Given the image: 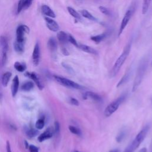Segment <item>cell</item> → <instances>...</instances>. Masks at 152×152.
Listing matches in <instances>:
<instances>
[{"label": "cell", "instance_id": "6da1fadb", "mask_svg": "<svg viewBox=\"0 0 152 152\" xmlns=\"http://www.w3.org/2000/svg\"><path fill=\"white\" fill-rule=\"evenodd\" d=\"M148 64V59L146 56L142 58L141 60L140 61L138 66L137 71L136 75L133 83V86L132 88V92L135 91L138 88V86L141 83L142 79L144 78V74L145 73V71L147 70Z\"/></svg>", "mask_w": 152, "mask_h": 152}, {"label": "cell", "instance_id": "7a4b0ae2", "mask_svg": "<svg viewBox=\"0 0 152 152\" xmlns=\"http://www.w3.org/2000/svg\"><path fill=\"white\" fill-rule=\"evenodd\" d=\"M131 44L130 43H128L127 45L125 47L121 55L119 56V58L117 59V60L115 62L114 65L110 72L111 77H115L119 71L121 66H122V65L124 64V63L125 62V61H126V58H128L129 54V52L131 50Z\"/></svg>", "mask_w": 152, "mask_h": 152}, {"label": "cell", "instance_id": "3957f363", "mask_svg": "<svg viewBox=\"0 0 152 152\" xmlns=\"http://www.w3.org/2000/svg\"><path fill=\"white\" fill-rule=\"evenodd\" d=\"M149 126L146 125L144 127L137 135L133 141L125 149L124 152H134V151L139 147L140 144L143 141L149 130Z\"/></svg>", "mask_w": 152, "mask_h": 152}, {"label": "cell", "instance_id": "277c9868", "mask_svg": "<svg viewBox=\"0 0 152 152\" xmlns=\"http://www.w3.org/2000/svg\"><path fill=\"white\" fill-rule=\"evenodd\" d=\"M126 97V94H123L121 96H119L117 99L112 102L111 103H110L104 109V115L106 117H109L110 115H112L115 111L118 110L119 108V106L120 104L124 102L125 99Z\"/></svg>", "mask_w": 152, "mask_h": 152}, {"label": "cell", "instance_id": "5b68a950", "mask_svg": "<svg viewBox=\"0 0 152 152\" xmlns=\"http://www.w3.org/2000/svg\"><path fill=\"white\" fill-rule=\"evenodd\" d=\"M53 77L55 80L60 84L68 87V88H74V89H79V90H83L84 89V87H83L82 86L78 84V83L70 80L69 79H67L66 78L60 77L58 75H53Z\"/></svg>", "mask_w": 152, "mask_h": 152}, {"label": "cell", "instance_id": "8992f818", "mask_svg": "<svg viewBox=\"0 0 152 152\" xmlns=\"http://www.w3.org/2000/svg\"><path fill=\"white\" fill-rule=\"evenodd\" d=\"M0 46L2 49V65H4L7 61L8 43L7 38L4 36H0Z\"/></svg>", "mask_w": 152, "mask_h": 152}, {"label": "cell", "instance_id": "52a82bcc", "mask_svg": "<svg viewBox=\"0 0 152 152\" xmlns=\"http://www.w3.org/2000/svg\"><path fill=\"white\" fill-rule=\"evenodd\" d=\"M30 31L28 27L26 25L21 24L18 26L16 30V40L18 42H25V33H28Z\"/></svg>", "mask_w": 152, "mask_h": 152}, {"label": "cell", "instance_id": "ba28073f", "mask_svg": "<svg viewBox=\"0 0 152 152\" xmlns=\"http://www.w3.org/2000/svg\"><path fill=\"white\" fill-rule=\"evenodd\" d=\"M133 10H134L133 8H131V9L128 10L126 11V12H125V15L123 17V19L121 23L119 29V33H118L119 36H120L122 33L123 31L124 30L125 28L126 27L128 22L129 21V20L132 17V15L133 14Z\"/></svg>", "mask_w": 152, "mask_h": 152}, {"label": "cell", "instance_id": "9c48e42d", "mask_svg": "<svg viewBox=\"0 0 152 152\" xmlns=\"http://www.w3.org/2000/svg\"><path fill=\"white\" fill-rule=\"evenodd\" d=\"M40 46L39 43H36L33 51L32 53V60L33 63L34 65L37 66L40 62Z\"/></svg>", "mask_w": 152, "mask_h": 152}, {"label": "cell", "instance_id": "30bf717a", "mask_svg": "<svg viewBox=\"0 0 152 152\" xmlns=\"http://www.w3.org/2000/svg\"><path fill=\"white\" fill-rule=\"evenodd\" d=\"M45 20L46 21V26L47 27L52 31H57L59 29V26L56 21H55L52 18L48 17H45Z\"/></svg>", "mask_w": 152, "mask_h": 152}, {"label": "cell", "instance_id": "8fae6325", "mask_svg": "<svg viewBox=\"0 0 152 152\" xmlns=\"http://www.w3.org/2000/svg\"><path fill=\"white\" fill-rule=\"evenodd\" d=\"M25 75L28 77H30V78H31L34 83L37 85V86L38 87V88L40 89V90H42L44 87V86L43 84H42L39 75L35 73V72H27L25 73Z\"/></svg>", "mask_w": 152, "mask_h": 152}, {"label": "cell", "instance_id": "7c38bea8", "mask_svg": "<svg viewBox=\"0 0 152 152\" xmlns=\"http://www.w3.org/2000/svg\"><path fill=\"white\" fill-rule=\"evenodd\" d=\"M53 134L54 130L52 129V128H48L39 136L38 140L39 142H43L48 139L50 138L53 136Z\"/></svg>", "mask_w": 152, "mask_h": 152}, {"label": "cell", "instance_id": "4fadbf2b", "mask_svg": "<svg viewBox=\"0 0 152 152\" xmlns=\"http://www.w3.org/2000/svg\"><path fill=\"white\" fill-rule=\"evenodd\" d=\"M83 98L84 99H91L96 102H101L102 100L101 96H100L99 94H97L94 92H91V91H87V92L84 93L83 94Z\"/></svg>", "mask_w": 152, "mask_h": 152}, {"label": "cell", "instance_id": "5bb4252c", "mask_svg": "<svg viewBox=\"0 0 152 152\" xmlns=\"http://www.w3.org/2000/svg\"><path fill=\"white\" fill-rule=\"evenodd\" d=\"M41 10L42 13L46 17L52 18L56 17V15L53 11L49 6L46 5H43L41 7Z\"/></svg>", "mask_w": 152, "mask_h": 152}, {"label": "cell", "instance_id": "9a60e30c", "mask_svg": "<svg viewBox=\"0 0 152 152\" xmlns=\"http://www.w3.org/2000/svg\"><path fill=\"white\" fill-rule=\"evenodd\" d=\"M19 87V79L17 75H15L12 80L11 85V94L12 97H15L17 93Z\"/></svg>", "mask_w": 152, "mask_h": 152}, {"label": "cell", "instance_id": "2e32d148", "mask_svg": "<svg viewBox=\"0 0 152 152\" xmlns=\"http://www.w3.org/2000/svg\"><path fill=\"white\" fill-rule=\"evenodd\" d=\"M131 74H132V71L131 69H129L126 72L125 74L124 75V76L122 77V78L121 79V80L118 82L116 87H119L121 86H122L123 84L126 83L130 79L131 77Z\"/></svg>", "mask_w": 152, "mask_h": 152}, {"label": "cell", "instance_id": "e0dca14e", "mask_svg": "<svg viewBox=\"0 0 152 152\" xmlns=\"http://www.w3.org/2000/svg\"><path fill=\"white\" fill-rule=\"evenodd\" d=\"M48 48L52 52H54L58 48V44L56 40L54 37H50L48 41Z\"/></svg>", "mask_w": 152, "mask_h": 152}, {"label": "cell", "instance_id": "ac0fdd59", "mask_svg": "<svg viewBox=\"0 0 152 152\" xmlns=\"http://www.w3.org/2000/svg\"><path fill=\"white\" fill-rule=\"evenodd\" d=\"M78 48L79 49H80L81 50H83L86 53L94 54V55L97 54V52L94 48H93L89 46H87L86 45H83V44H78Z\"/></svg>", "mask_w": 152, "mask_h": 152}, {"label": "cell", "instance_id": "d6986e66", "mask_svg": "<svg viewBox=\"0 0 152 152\" xmlns=\"http://www.w3.org/2000/svg\"><path fill=\"white\" fill-rule=\"evenodd\" d=\"M56 37H57V39H58V41L61 44H65L68 42V34L63 31H59L56 34Z\"/></svg>", "mask_w": 152, "mask_h": 152}, {"label": "cell", "instance_id": "ffe728a7", "mask_svg": "<svg viewBox=\"0 0 152 152\" xmlns=\"http://www.w3.org/2000/svg\"><path fill=\"white\" fill-rule=\"evenodd\" d=\"M14 49L18 53H22L24 50V43L18 42L15 40L14 42Z\"/></svg>", "mask_w": 152, "mask_h": 152}, {"label": "cell", "instance_id": "44dd1931", "mask_svg": "<svg viewBox=\"0 0 152 152\" xmlns=\"http://www.w3.org/2000/svg\"><path fill=\"white\" fill-rule=\"evenodd\" d=\"M11 75H12V74L11 72H6L2 75L1 82H2V84L4 87L7 86V85L8 84V83L10 80V78L11 77Z\"/></svg>", "mask_w": 152, "mask_h": 152}, {"label": "cell", "instance_id": "7402d4cb", "mask_svg": "<svg viewBox=\"0 0 152 152\" xmlns=\"http://www.w3.org/2000/svg\"><path fill=\"white\" fill-rule=\"evenodd\" d=\"M107 36V34L106 33H103L98 35H96L94 36L91 37V40L94 42L96 43H100L103 40H104L106 37Z\"/></svg>", "mask_w": 152, "mask_h": 152}, {"label": "cell", "instance_id": "603a6c76", "mask_svg": "<svg viewBox=\"0 0 152 152\" xmlns=\"http://www.w3.org/2000/svg\"><path fill=\"white\" fill-rule=\"evenodd\" d=\"M80 13L81 14V15L86 18H87L88 20H93V21H97V18L94 17L90 12H88L87 10H81L80 11Z\"/></svg>", "mask_w": 152, "mask_h": 152}, {"label": "cell", "instance_id": "cb8c5ba5", "mask_svg": "<svg viewBox=\"0 0 152 152\" xmlns=\"http://www.w3.org/2000/svg\"><path fill=\"white\" fill-rule=\"evenodd\" d=\"M34 87V84L31 81H26L21 85V89L25 91H28Z\"/></svg>", "mask_w": 152, "mask_h": 152}, {"label": "cell", "instance_id": "d4e9b609", "mask_svg": "<svg viewBox=\"0 0 152 152\" xmlns=\"http://www.w3.org/2000/svg\"><path fill=\"white\" fill-rule=\"evenodd\" d=\"M14 66L15 69L18 71V72H24L26 69V65L25 63L20 62H15L14 63Z\"/></svg>", "mask_w": 152, "mask_h": 152}, {"label": "cell", "instance_id": "484cf974", "mask_svg": "<svg viewBox=\"0 0 152 152\" xmlns=\"http://www.w3.org/2000/svg\"><path fill=\"white\" fill-rule=\"evenodd\" d=\"M151 0H143L142 5V14H145L148 11Z\"/></svg>", "mask_w": 152, "mask_h": 152}, {"label": "cell", "instance_id": "4316f807", "mask_svg": "<svg viewBox=\"0 0 152 152\" xmlns=\"http://www.w3.org/2000/svg\"><path fill=\"white\" fill-rule=\"evenodd\" d=\"M67 10L68 12L70 14V15L73 17L74 18H75V19H80L81 17L80 15L78 14V12L74 10L73 8L71 7H67Z\"/></svg>", "mask_w": 152, "mask_h": 152}, {"label": "cell", "instance_id": "83f0119b", "mask_svg": "<svg viewBox=\"0 0 152 152\" xmlns=\"http://www.w3.org/2000/svg\"><path fill=\"white\" fill-rule=\"evenodd\" d=\"M68 128L71 133H72L75 135H77L78 136H81V135H82L81 131L78 128H77L75 126H73V125H69Z\"/></svg>", "mask_w": 152, "mask_h": 152}, {"label": "cell", "instance_id": "f1b7e54d", "mask_svg": "<svg viewBox=\"0 0 152 152\" xmlns=\"http://www.w3.org/2000/svg\"><path fill=\"white\" fill-rule=\"evenodd\" d=\"M126 135V131L125 129H122L119 132V133L118 134L117 137H116V141L118 142H121L124 139Z\"/></svg>", "mask_w": 152, "mask_h": 152}, {"label": "cell", "instance_id": "f546056e", "mask_svg": "<svg viewBox=\"0 0 152 152\" xmlns=\"http://www.w3.org/2000/svg\"><path fill=\"white\" fill-rule=\"evenodd\" d=\"M26 134L28 137H34L35 136H36L38 134V131L33 129V128H28L26 129Z\"/></svg>", "mask_w": 152, "mask_h": 152}, {"label": "cell", "instance_id": "4dcf8cb0", "mask_svg": "<svg viewBox=\"0 0 152 152\" xmlns=\"http://www.w3.org/2000/svg\"><path fill=\"white\" fill-rule=\"evenodd\" d=\"M36 128L37 129H42L45 126V120L43 118L39 119L36 122Z\"/></svg>", "mask_w": 152, "mask_h": 152}, {"label": "cell", "instance_id": "1f68e13d", "mask_svg": "<svg viewBox=\"0 0 152 152\" xmlns=\"http://www.w3.org/2000/svg\"><path fill=\"white\" fill-rule=\"evenodd\" d=\"M25 5V0H19L17 8V14H18L24 9Z\"/></svg>", "mask_w": 152, "mask_h": 152}, {"label": "cell", "instance_id": "d6a6232c", "mask_svg": "<svg viewBox=\"0 0 152 152\" xmlns=\"http://www.w3.org/2000/svg\"><path fill=\"white\" fill-rule=\"evenodd\" d=\"M68 40L69 42L71 44L74 45L76 47H78V44L77 42V40L75 39V38L71 34H68Z\"/></svg>", "mask_w": 152, "mask_h": 152}, {"label": "cell", "instance_id": "836d02e7", "mask_svg": "<svg viewBox=\"0 0 152 152\" xmlns=\"http://www.w3.org/2000/svg\"><path fill=\"white\" fill-rule=\"evenodd\" d=\"M99 8V10L100 11V12L102 13H103V14H104L106 15H110V11L107 8H106L103 6H100Z\"/></svg>", "mask_w": 152, "mask_h": 152}, {"label": "cell", "instance_id": "e575fe53", "mask_svg": "<svg viewBox=\"0 0 152 152\" xmlns=\"http://www.w3.org/2000/svg\"><path fill=\"white\" fill-rule=\"evenodd\" d=\"M60 132V125L58 122H55V129H54V133L56 135H58Z\"/></svg>", "mask_w": 152, "mask_h": 152}, {"label": "cell", "instance_id": "d590c367", "mask_svg": "<svg viewBox=\"0 0 152 152\" xmlns=\"http://www.w3.org/2000/svg\"><path fill=\"white\" fill-rule=\"evenodd\" d=\"M69 103L71 104L74 105V106H78L79 105L78 101L76 99H75L74 97H70V99H69Z\"/></svg>", "mask_w": 152, "mask_h": 152}, {"label": "cell", "instance_id": "8d00e7d4", "mask_svg": "<svg viewBox=\"0 0 152 152\" xmlns=\"http://www.w3.org/2000/svg\"><path fill=\"white\" fill-rule=\"evenodd\" d=\"M28 150L30 152H39L38 148L34 145H30L28 146Z\"/></svg>", "mask_w": 152, "mask_h": 152}, {"label": "cell", "instance_id": "74e56055", "mask_svg": "<svg viewBox=\"0 0 152 152\" xmlns=\"http://www.w3.org/2000/svg\"><path fill=\"white\" fill-rule=\"evenodd\" d=\"M32 2H33V0H25V5H24V9L26 10L28 8L31 6Z\"/></svg>", "mask_w": 152, "mask_h": 152}, {"label": "cell", "instance_id": "f35d334b", "mask_svg": "<svg viewBox=\"0 0 152 152\" xmlns=\"http://www.w3.org/2000/svg\"><path fill=\"white\" fill-rule=\"evenodd\" d=\"M62 64L63 66H64L66 69H67L69 72H73V70H72V68H71V67H70L68 64H65V63H64V62H62Z\"/></svg>", "mask_w": 152, "mask_h": 152}, {"label": "cell", "instance_id": "ab89813d", "mask_svg": "<svg viewBox=\"0 0 152 152\" xmlns=\"http://www.w3.org/2000/svg\"><path fill=\"white\" fill-rule=\"evenodd\" d=\"M6 148H7V152H12V151H11V148L10 143L9 141H7Z\"/></svg>", "mask_w": 152, "mask_h": 152}, {"label": "cell", "instance_id": "60d3db41", "mask_svg": "<svg viewBox=\"0 0 152 152\" xmlns=\"http://www.w3.org/2000/svg\"><path fill=\"white\" fill-rule=\"evenodd\" d=\"M62 53L64 55H69V52H68V51L66 50V48H62Z\"/></svg>", "mask_w": 152, "mask_h": 152}, {"label": "cell", "instance_id": "b9f144b4", "mask_svg": "<svg viewBox=\"0 0 152 152\" xmlns=\"http://www.w3.org/2000/svg\"><path fill=\"white\" fill-rule=\"evenodd\" d=\"M139 152H147V148H142L139 151Z\"/></svg>", "mask_w": 152, "mask_h": 152}, {"label": "cell", "instance_id": "7bdbcfd3", "mask_svg": "<svg viewBox=\"0 0 152 152\" xmlns=\"http://www.w3.org/2000/svg\"><path fill=\"white\" fill-rule=\"evenodd\" d=\"M150 152H152V143H151V150Z\"/></svg>", "mask_w": 152, "mask_h": 152}, {"label": "cell", "instance_id": "ee69618b", "mask_svg": "<svg viewBox=\"0 0 152 152\" xmlns=\"http://www.w3.org/2000/svg\"><path fill=\"white\" fill-rule=\"evenodd\" d=\"M74 152H80V151H77V150H75V151H74Z\"/></svg>", "mask_w": 152, "mask_h": 152}, {"label": "cell", "instance_id": "f6af8a7d", "mask_svg": "<svg viewBox=\"0 0 152 152\" xmlns=\"http://www.w3.org/2000/svg\"><path fill=\"white\" fill-rule=\"evenodd\" d=\"M109 152H113V150H111V151H110Z\"/></svg>", "mask_w": 152, "mask_h": 152}, {"label": "cell", "instance_id": "bcb514c9", "mask_svg": "<svg viewBox=\"0 0 152 152\" xmlns=\"http://www.w3.org/2000/svg\"><path fill=\"white\" fill-rule=\"evenodd\" d=\"M151 65H152V61H151Z\"/></svg>", "mask_w": 152, "mask_h": 152}]
</instances>
